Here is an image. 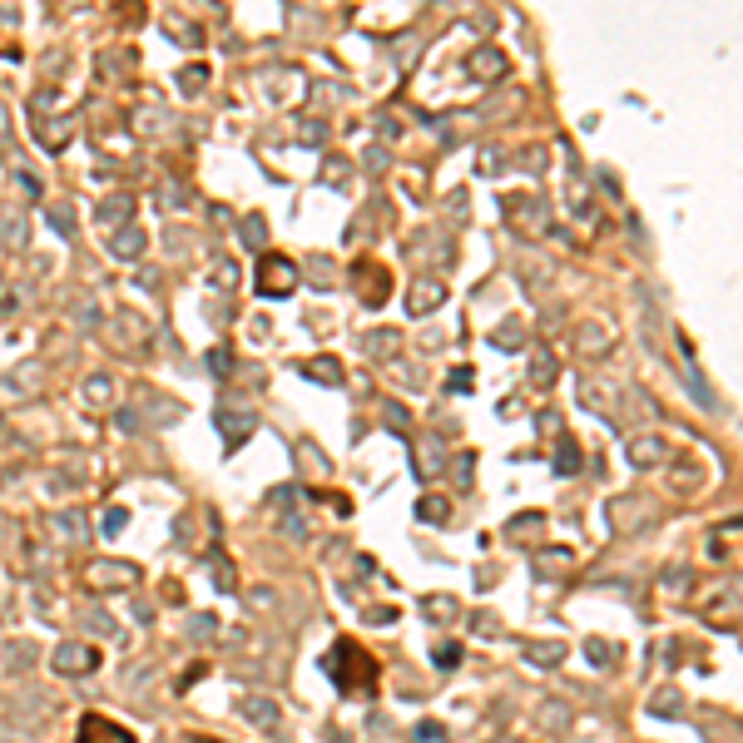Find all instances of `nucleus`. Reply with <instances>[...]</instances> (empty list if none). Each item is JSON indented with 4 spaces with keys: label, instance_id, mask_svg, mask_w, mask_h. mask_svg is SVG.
<instances>
[{
    "label": "nucleus",
    "instance_id": "obj_40",
    "mask_svg": "<svg viewBox=\"0 0 743 743\" xmlns=\"http://www.w3.org/2000/svg\"><path fill=\"white\" fill-rule=\"evenodd\" d=\"M560 714H565V709H560V704H545V724H550V729H555V724H560ZM565 719H570V714H565Z\"/></svg>",
    "mask_w": 743,
    "mask_h": 743
},
{
    "label": "nucleus",
    "instance_id": "obj_28",
    "mask_svg": "<svg viewBox=\"0 0 743 743\" xmlns=\"http://www.w3.org/2000/svg\"><path fill=\"white\" fill-rule=\"evenodd\" d=\"M436 664H441V669L461 664V644H456V639H451V644H436Z\"/></svg>",
    "mask_w": 743,
    "mask_h": 743
},
{
    "label": "nucleus",
    "instance_id": "obj_38",
    "mask_svg": "<svg viewBox=\"0 0 743 743\" xmlns=\"http://www.w3.org/2000/svg\"><path fill=\"white\" fill-rule=\"evenodd\" d=\"M422 739L426 743H441V739H446V729H441V724H422Z\"/></svg>",
    "mask_w": 743,
    "mask_h": 743
},
{
    "label": "nucleus",
    "instance_id": "obj_25",
    "mask_svg": "<svg viewBox=\"0 0 743 743\" xmlns=\"http://www.w3.org/2000/svg\"><path fill=\"white\" fill-rule=\"evenodd\" d=\"M213 580H218V590H233V565H228V555H223V550L213 555Z\"/></svg>",
    "mask_w": 743,
    "mask_h": 743
},
{
    "label": "nucleus",
    "instance_id": "obj_24",
    "mask_svg": "<svg viewBox=\"0 0 743 743\" xmlns=\"http://www.w3.org/2000/svg\"><path fill=\"white\" fill-rule=\"evenodd\" d=\"M204 80H209V70H204V65H189V70L179 75V85H184V95H199V85H204Z\"/></svg>",
    "mask_w": 743,
    "mask_h": 743
},
{
    "label": "nucleus",
    "instance_id": "obj_41",
    "mask_svg": "<svg viewBox=\"0 0 743 743\" xmlns=\"http://www.w3.org/2000/svg\"><path fill=\"white\" fill-rule=\"evenodd\" d=\"M189 630H194V635H213V620H209V615H199V620H194Z\"/></svg>",
    "mask_w": 743,
    "mask_h": 743
},
{
    "label": "nucleus",
    "instance_id": "obj_9",
    "mask_svg": "<svg viewBox=\"0 0 743 743\" xmlns=\"http://www.w3.org/2000/svg\"><path fill=\"white\" fill-rule=\"evenodd\" d=\"M560 659H565V639H526V664L550 669V664H560Z\"/></svg>",
    "mask_w": 743,
    "mask_h": 743
},
{
    "label": "nucleus",
    "instance_id": "obj_19",
    "mask_svg": "<svg viewBox=\"0 0 743 743\" xmlns=\"http://www.w3.org/2000/svg\"><path fill=\"white\" fill-rule=\"evenodd\" d=\"M114 253H119V258H139V253H144V233H139V228H124L119 243H114Z\"/></svg>",
    "mask_w": 743,
    "mask_h": 743
},
{
    "label": "nucleus",
    "instance_id": "obj_14",
    "mask_svg": "<svg viewBox=\"0 0 743 743\" xmlns=\"http://www.w3.org/2000/svg\"><path fill=\"white\" fill-rule=\"evenodd\" d=\"M243 714H248L258 729H278V704H273V699H258V694H248V699H243Z\"/></svg>",
    "mask_w": 743,
    "mask_h": 743
},
{
    "label": "nucleus",
    "instance_id": "obj_30",
    "mask_svg": "<svg viewBox=\"0 0 743 743\" xmlns=\"http://www.w3.org/2000/svg\"><path fill=\"white\" fill-rule=\"evenodd\" d=\"M85 620H90V630H95V635H114V620H109L105 610H90Z\"/></svg>",
    "mask_w": 743,
    "mask_h": 743
},
{
    "label": "nucleus",
    "instance_id": "obj_8",
    "mask_svg": "<svg viewBox=\"0 0 743 743\" xmlns=\"http://www.w3.org/2000/svg\"><path fill=\"white\" fill-rule=\"evenodd\" d=\"M213 422H218L223 441H228V451H233V446H243V441H248V431H253V412H228V407H218V412H213Z\"/></svg>",
    "mask_w": 743,
    "mask_h": 743
},
{
    "label": "nucleus",
    "instance_id": "obj_15",
    "mask_svg": "<svg viewBox=\"0 0 743 743\" xmlns=\"http://www.w3.org/2000/svg\"><path fill=\"white\" fill-rule=\"evenodd\" d=\"M471 75H486V80L506 75V55H501V50H476V55H471Z\"/></svg>",
    "mask_w": 743,
    "mask_h": 743
},
{
    "label": "nucleus",
    "instance_id": "obj_11",
    "mask_svg": "<svg viewBox=\"0 0 743 743\" xmlns=\"http://www.w3.org/2000/svg\"><path fill=\"white\" fill-rule=\"evenodd\" d=\"M298 372L313 377V382H327V387L342 382V362H337V357H308V362H298Z\"/></svg>",
    "mask_w": 743,
    "mask_h": 743
},
{
    "label": "nucleus",
    "instance_id": "obj_21",
    "mask_svg": "<svg viewBox=\"0 0 743 743\" xmlns=\"http://www.w3.org/2000/svg\"><path fill=\"white\" fill-rule=\"evenodd\" d=\"M535 570H540V575H560V570H570V550H545Z\"/></svg>",
    "mask_w": 743,
    "mask_h": 743
},
{
    "label": "nucleus",
    "instance_id": "obj_12",
    "mask_svg": "<svg viewBox=\"0 0 743 743\" xmlns=\"http://www.w3.org/2000/svg\"><path fill=\"white\" fill-rule=\"evenodd\" d=\"M397 347H402V332H392V327H382V332L362 337V352H367V357H377V362H387Z\"/></svg>",
    "mask_w": 743,
    "mask_h": 743
},
{
    "label": "nucleus",
    "instance_id": "obj_13",
    "mask_svg": "<svg viewBox=\"0 0 743 743\" xmlns=\"http://www.w3.org/2000/svg\"><path fill=\"white\" fill-rule=\"evenodd\" d=\"M630 461H635V466H659V461H664V441H659V436H635V441H630Z\"/></svg>",
    "mask_w": 743,
    "mask_h": 743
},
{
    "label": "nucleus",
    "instance_id": "obj_4",
    "mask_svg": "<svg viewBox=\"0 0 743 743\" xmlns=\"http://www.w3.org/2000/svg\"><path fill=\"white\" fill-rule=\"evenodd\" d=\"M50 664H55L60 674H90V669H100V649H95V644H60V649L50 654Z\"/></svg>",
    "mask_w": 743,
    "mask_h": 743
},
{
    "label": "nucleus",
    "instance_id": "obj_31",
    "mask_svg": "<svg viewBox=\"0 0 743 743\" xmlns=\"http://www.w3.org/2000/svg\"><path fill=\"white\" fill-rule=\"evenodd\" d=\"M426 615H431V620H441V615H456V605H451V600H441V595H431V600H426Z\"/></svg>",
    "mask_w": 743,
    "mask_h": 743
},
{
    "label": "nucleus",
    "instance_id": "obj_1",
    "mask_svg": "<svg viewBox=\"0 0 743 743\" xmlns=\"http://www.w3.org/2000/svg\"><path fill=\"white\" fill-rule=\"evenodd\" d=\"M322 669H327V674L337 679V689H347V694H352V689H367V694L377 689V659H372L357 639H337L332 654L322 659Z\"/></svg>",
    "mask_w": 743,
    "mask_h": 743
},
{
    "label": "nucleus",
    "instance_id": "obj_16",
    "mask_svg": "<svg viewBox=\"0 0 743 743\" xmlns=\"http://www.w3.org/2000/svg\"><path fill=\"white\" fill-rule=\"evenodd\" d=\"M446 516H451V501L446 496H422L417 501V521H426V526H441Z\"/></svg>",
    "mask_w": 743,
    "mask_h": 743
},
{
    "label": "nucleus",
    "instance_id": "obj_22",
    "mask_svg": "<svg viewBox=\"0 0 743 743\" xmlns=\"http://www.w3.org/2000/svg\"><path fill=\"white\" fill-rule=\"evenodd\" d=\"M610 342H615L610 327H605V332H600V327H585V332H580V347H585V352H600V347H610Z\"/></svg>",
    "mask_w": 743,
    "mask_h": 743
},
{
    "label": "nucleus",
    "instance_id": "obj_26",
    "mask_svg": "<svg viewBox=\"0 0 743 743\" xmlns=\"http://www.w3.org/2000/svg\"><path fill=\"white\" fill-rule=\"evenodd\" d=\"M540 521H545L540 511H526V516H516V526H511V535H516V540H521V535H535V531H540Z\"/></svg>",
    "mask_w": 743,
    "mask_h": 743
},
{
    "label": "nucleus",
    "instance_id": "obj_20",
    "mask_svg": "<svg viewBox=\"0 0 743 743\" xmlns=\"http://www.w3.org/2000/svg\"><path fill=\"white\" fill-rule=\"evenodd\" d=\"M109 397H114V382H109V377H90V382H85V402L105 407Z\"/></svg>",
    "mask_w": 743,
    "mask_h": 743
},
{
    "label": "nucleus",
    "instance_id": "obj_17",
    "mask_svg": "<svg viewBox=\"0 0 743 743\" xmlns=\"http://www.w3.org/2000/svg\"><path fill=\"white\" fill-rule=\"evenodd\" d=\"M555 471H560V476H575V471H580V446H575V436H560V451H555Z\"/></svg>",
    "mask_w": 743,
    "mask_h": 743
},
{
    "label": "nucleus",
    "instance_id": "obj_35",
    "mask_svg": "<svg viewBox=\"0 0 743 743\" xmlns=\"http://www.w3.org/2000/svg\"><path fill=\"white\" fill-rule=\"evenodd\" d=\"M590 659H595V664H615V649H610V644H600V639H595V644H590Z\"/></svg>",
    "mask_w": 743,
    "mask_h": 743
},
{
    "label": "nucleus",
    "instance_id": "obj_34",
    "mask_svg": "<svg viewBox=\"0 0 743 743\" xmlns=\"http://www.w3.org/2000/svg\"><path fill=\"white\" fill-rule=\"evenodd\" d=\"M124 521H129V516H124V511L114 506V511L105 516V535H119V531H124Z\"/></svg>",
    "mask_w": 743,
    "mask_h": 743
},
{
    "label": "nucleus",
    "instance_id": "obj_3",
    "mask_svg": "<svg viewBox=\"0 0 743 743\" xmlns=\"http://www.w3.org/2000/svg\"><path fill=\"white\" fill-rule=\"evenodd\" d=\"M352 283H357V298L367 308H382L387 303V268L382 263H357L352 268Z\"/></svg>",
    "mask_w": 743,
    "mask_h": 743
},
{
    "label": "nucleus",
    "instance_id": "obj_7",
    "mask_svg": "<svg viewBox=\"0 0 743 743\" xmlns=\"http://www.w3.org/2000/svg\"><path fill=\"white\" fill-rule=\"evenodd\" d=\"M80 743H134L129 729H114L105 714H85V724H80Z\"/></svg>",
    "mask_w": 743,
    "mask_h": 743
},
{
    "label": "nucleus",
    "instance_id": "obj_33",
    "mask_svg": "<svg viewBox=\"0 0 743 743\" xmlns=\"http://www.w3.org/2000/svg\"><path fill=\"white\" fill-rule=\"evenodd\" d=\"M5 659L20 669V664H30V659H35V649H30V644H15V649H5Z\"/></svg>",
    "mask_w": 743,
    "mask_h": 743
},
{
    "label": "nucleus",
    "instance_id": "obj_37",
    "mask_svg": "<svg viewBox=\"0 0 743 743\" xmlns=\"http://www.w3.org/2000/svg\"><path fill=\"white\" fill-rule=\"evenodd\" d=\"M55 228H60V233H70V228H75V213H70V209H55Z\"/></svg>",
    "mask_w": 743,
    "mask_h": 743
},
{
    "label": "nucleus",
    "instance_id": "obj_2",
    "mask_svg": "<svg viewBox=\"0 0 743 743\" xmlns=\"http://www.w3.org/2000/svg\"><path fill=\"white\" fill-rule=\"evenodd\" d=\"M298 288V263L283 253H263L258 258V293L263 298H288Z\"/></svg>",
    "mask_w": 743,
    "mask_h": 743
},
{
    "label": "nucleus",
    "instance_id": "obj_32",
    "mask_svg": "<svg viewBox=\"0 0 743 743\" xmlns=\"http://www.w3.org/2000/svg\"><path fill=\"white\" fill-rule=\"evenodd\" d=\"M263 233H268V228H263V218H258V213H253V218H243V238L263 243Z\"/></svg>",
    "mask_w": 743,
    "mask_h": 743
},
{
    "label": "nucleus",
    "instance_id": "obj_27",
    "mask_svg": "<svg viewBox=\"0 0 743 743\" xmlns=\"http://www.w3.org/2000/svg\"><path fill=\"white\" fill-rule=\"evenodd\" d=\"M209 367H213V377H228V372H233V352H228V347H213Z\"/></svg>",
    "mask_w": 743,
    "mask_h": 743
},
{
    "label": "nucleus",
    "instance_id": "obj_29",
    "mask_svg": "<svg viewBox=\"0 0 743 743\" xmlns=\"http://www.w3.org/2000/svg\"><path fill=\"white\" fill-rule=\"evenodd\" d=\"M213 278H218L213 288H233V278H238V268H233V263L223 258V263H213Z\"/></svg>",
    "mask_w": 743,
    "mask_h": 743
},
{
    "label": "nucleus",
    "instance_id": "obj_39",
    "mask_svg": "<svg viewBox=\"0 0 743 743\" xmlns=\"http://www.w3.org/2000/svg\"><path fill=\"white\" fill-rule=\"evenodd\" d=\"M387 426H392V431H407V417H402L397 407H387Z\"/></svg>",
    "mask_w": 743,
    "mask_h": 743
},
{
    "label": "nucleus",
    "instance_id": "obj_6",
    "mask_svg": "<svg viewBox=\"0 0 743 743\" xmlns=\"http://www.w3.org/2000/svg\"><path fill=\"white\" fill-rule=\"evenodd\" d=\"M441 303H446V283H436V278H422V283L407 288V313H412V318H426V313L441 308Z\"/></svg>",
    "mask_w": 743,
    "mask_h": 743
},
{
    "label": "nucleus",
    "instance_id": "obj_18",
    "mask_svg": "<svg viewBox=\"0 0 743 743\" xmlns=\"http://www.w3.org/2000/svg\"><path fill=\"white\" fill-rule=\"evenodd\" d=\"M531 382H535V387H550V382H555V352H550V347H540V352H535Z\"/></svg>",
    "mask_w": 743,
    "mask_h": 743
},
{
    "label": "nucleus",
    "instance_id": "obj_5",
    "mask_svg": "<svg viewBox=\"0 0 743 743\" xmlns=\"http://www.w3.org/2000/svg\"><path fill=\"white\" fill-rule=\"evenodd\" d=\"M134 580H139V570H134V565H114V560L90 565V590H129Z\"/></svg>",
    "mask_w": 743,
    "mask_h": 743
},
{
    "label": "nucleus",
    "instance_id": "obj_23",
    "mask_svg": "<svg viewBox=\"0 0 743 743\" xmlns=\"http://www.w3.org/2000/svg\"><path fill=\"white\" fill-rule=\"evenodd\" d=\"M491 342H496V347H521V322L511 318L506 327H496V332H491Z\"/></svg>",
    "mask_w": 743,
    "mask_h": 743
},
{
    "label": "nucleus",
    "instance_id": "obj_36",
    "mask_svg": "<svg viewBox=\"0 0 743 743\" xmlns=\"http://www.w3.org/2000/svg\"><path fill=\"white\" fill-rule=\"evenodd\" d=\"M654 709H659V714H669V709H679V694H674V689H664V694L654 699Z\"/></svg>",
    "mask_w": 743,
    "mask_h": 743
},
{
    "label": "nucleus",
    "instance_id": "obj_10",
    "mask_svg": "<svg viewBox=\"0 0 743 743\" xmlns=\"http://www.w3.org/2000/svg\"><path fill=\"white\" fill-rule=\"evenodd\" d=\"M412 456H417V476H422V481H431V476L441 471V441H436V436H422V441L412 446Z\"/></svg>",
    "mask_w": 743,
    "mask_h": 743
}]
</instances>
